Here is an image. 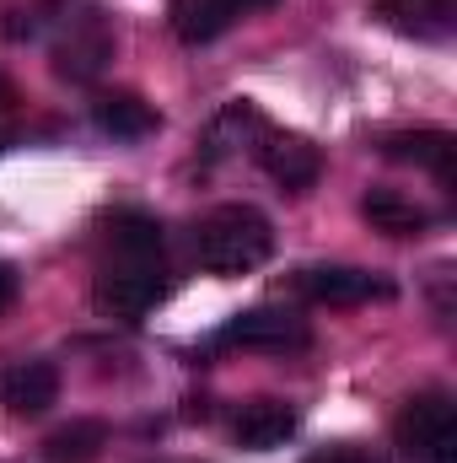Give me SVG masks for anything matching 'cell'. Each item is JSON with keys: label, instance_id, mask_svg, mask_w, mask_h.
<instances>
[{"label": "cell", "instance_id": "1", "mask_svg": "<svg viewBox=\"0 0 457 463\" xmlns=\"http://www.w3.org/2000/svg\"><path fill=\"white\" fill-rule=\"evenodd\" d=\"M173 269H167V237L151 211H114L103 222V259L92 297L118 324H140L156 302H167Z\"/></svg>", "mask_w": 457, "mask_h": 463}, {"label": "cell", "instance_id": "2", "mask_svg": "<svg viewBox=\"0 0 457 463\" xmlns=\"http://www.w3.org/2000/svg\"><path fill=\"white\" fill-rule=\"evenodd\" d=\"M275 253V227L253 205H216L210 216L194 222V259L205 275H253Z\"/></svg>", "mask_w": 457, "mask_h": 463}, {"label": "cell", "instance_id": "3", "mask_svg": "<svg viewBox=\"0 0 457 463\" xmlns=\"http://www.w3.org/2000/svg\"><path fill=\"white\" fill-rule=\"evenodd\" d=\"M409 463H457V399L447 388H420L393 426Z\"/></svg>", "mask_w": 457, "mask_h": 463}, {"label": "cell", "instance_id": "4", "mask_svg": "<svg viewBox=\"0 0 457 463\" xmlns=\"http://www.w3.org/2000/svg\"><path fill=\"white\" fill-rule=\"evenodd\" d=\"M114 60V33L103 22V11L81 5V11H65L60 16V33H54V71L76 87L98 81L103 65Z\"/></svg>", "mask_w": 457, "mask_h": 463}, {"label": "cell", "instance_id": "5", "mask_svg": "<svg viewBox=\"0 0 457 463\" xmlns=\"http://www.w3.org/2000/svg\"><path fill=\"white\" fill-rule=\"evenodd\" d=\"M296 297H307L318 307H360V302H387L393 280L355 269V264H312L296 275Z\"/></svg>", "mask_w": 457, "mask_h": 463}, {"label": "cell", "instance_id": "6", "mask_svg": "<svg viewBox=\"0 0 457 463\" xmlns=\"http://www.w3.org/2000/svg\"><path fill=\"white\" fill-rule=\"evenodd\" d=\"M210 345L307 350V345H312V329H307L296 313H285V307H247V313H237V318H227V324L216 329V340H210Z\"/></svg>", "mask_w": 457, "mask_h": 463}, {"label": "cell", "instance_id": "7", "mask_svg": "<svg viewBox=\"0 0 457 463\" xmlns=\"http://www.w3.org/2000/svg\"><path fill=\"white\" fill-rule=\"evenodd\" d=\"M253 156H258V167H264L285 194H307V189L323 178L318 146L302 140V135H280V129H269V124H264V135L253 140Z\"/></svg>", "mask_w": 457, "mask_h": 463}, {"label": "cell", "instance_id": "8", "mask_svg": "<svg viewBox=\"0 0 457 463\" xmlns=\"http://www.w3.org/2000/svg\"><path fill=\"white\" fill-rule=\"evenodd\" d=\"M275 0H173L167 5V22L178 33V43L200 49V43H216L227 27H237L242 16L253 11H269Z\"/></svg>", "mask_w": 457, "mask_h": 463}, {"label": "cell", "instance_id": "9", "mask_svg": "<svg viewBox=\"0 0 457 463\" xmlns=\"http://www.w3.org/2000/svg\"><path fill=\"white\" fill-rule=\"evenodd\" d=\"M382 156L409 162V167H425L447 194H457V135L452 129H404V135H387L382 140Z\"/></svg>", "mask_w": 457, "mask_h": 463}, {"label": "cell", "instance_id": "10", "mask_svg": "<svg viewBox=\"0 0 457 463\" xmlns=\"http://www.w3.org/2000/svg\"><path fill=\"white\" fill-rule=\"evenodd\" d=\"M296 426H302V415L285 399H247L231 420V437L242 453H275L296 437Z\"/></svg>", "mask_w": 457, "mask_h": 463}, {"label": "cell", "instance_id": "11", "mask_svg": "<svg viewBox=\"0 0 457 463\" xmlns=\"http://www.w3.org/2000/svg\"><path fill=\"white\" fill-rule=\"evenodd\" d=\"M54 399H60V372H54V361H11V366L0 372V404H5V415L38 420Z\"/></svg>", "mask_w": 457, "mask_h": 463}, {"label": "cell", "instance_id": "12", "mask_svg": "<svg viewBox=\"0 0 457 463\" xmlns=\"http://www.w3.org/2000/svg\"><path fill=\"white\" fill-rule=\"evenodd\" d=\"M258 135H264V114H258L247 98H237V103H227L221 114L205 124V135H200V162L210 167V162H221V156H231V151L253 146Z\"/></svg>", "mask_w": 457, "mask_h": 463}, {"label": "cell", "instance_id": "13", "mask_svg": "<svg viewBox=\"0 0 457 463\" xmlns=\"http://www.w3.org/2000/svg\"><path fill=\"white\" fill-rule=\"evenodd\" d=\"M92 124L114 140H145L162 129V114L135 92H103V98H92Z\"/></svg>", "mask_w": 457, "mask_h": 463}, {"label": "cell", "instance_id": "14", "mask_svg": "<svg viewBox=\"0 0 457 463\" xmlns=\"http://www.w3.org/2000/svg\"><path fill=\"white\" fill-rule=\"evenodd\" d=\"M360 216L371 222V232H382V237H420V232L431 227V211L415 205V200H404L398 189H371L360 200Z\"/></svg>", "mask_w": 457, "mask_h": 463}, {"label": "cell", "instance_id": "15", "mask_svg": "<svg viewBox=\"0 0 457 463\" xmlns=\"http://www.w3.org/2000/svg\"><path fill=\"white\" fill-rule=\"evenodd\" d=\"M377 11L409 38H447L457 22V0H377Z\"/></svg>", "mask_w": 457, "mask_h": 463}, {"label": "cell", "instance_id": "16", "mask_svg": "<svg viewBox=\"0 0 457 463\" xmlns=\"http://www.w3.org/2000/svg\"><path fill=\"white\" fill-rule=\"evenodd\" d=\"M103 448H108V426L103 420H70V426H60L43 442V458L49 463H92Z\"/></svg>", "mask_w": 457, "mask_h": 463}, {"label": "cell", "instance_id": "17", "mask_svg": "<svg viewBox=\"0 0 457 463\" xmlns=\"http://www.w3.org/2000/svg\"><path fill=\"white\" fill-rule=\"evenodd\" d=\"M16 129H22V118H16V92H11V81L0 76V151H11Z\"/></svg>", "mask_w": 457, "mask_h": 463}, {"label": "cell", "instance_id": "18", "mask_svg": "<svg viewBox=\"0 0 457 463\" xmlns=\"http://www.w3.org/2000/svg\"><path fill=\"white\" fill-rule=\"evenodd\" d=\"M307 463H377L366 448H355V442H334V448H318Z\"/></svg>", "mask_w": 457, "mask_h": 463}, {"label": "cell", "instance_id": "19", "mask_svg": "<svg viewBox=\"0 0 457 463\" xmlns=\"http://www.w3.org/2000/svg\"><path fill=\"white\" fill-rule=\"evenodd\" d=\"M11 302H16V269H11V264H0V313H5Z\"/></svg>", "mask_w": 457, "mask_h": 463}]
</instances>
